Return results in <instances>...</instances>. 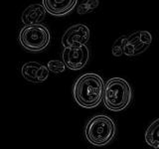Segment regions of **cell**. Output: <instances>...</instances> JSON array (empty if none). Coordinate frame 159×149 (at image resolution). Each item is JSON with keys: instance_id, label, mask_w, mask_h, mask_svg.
Masks as SVG:
<instances>
[{"instance_id": "cell-10", "label": "cell", "mask_w": 159, "mask_h": 149, "mask_svg": "<svg viewBox=\"0 0 159 149\" xmlns=\"http://www.w3.org/2000/svg\"><path fill=\"white\" fill-rule=\"evenodd\" d=\"M46 13L47 10L43 4L35 3L24 10L21 16V21L24 25L39 24L44 20Z\"/></svg>"}, {"instance_id": "cell-9", "label": "cell", "mask_w": 159, "mask_h": 149, "mask_svg": "<svg viewBox=\"0 0 159 149\" xmlns=\"http://www.w3.org/2000/svg\"><path fill=\"white\" fill-rule=\"evenodd\" d=\"M77 3L78 0H42L47 12L56 17H62L72 12Z\"/></svg>"}, {"instance_id": "cell-4", "label": "cell", "mask_w": 159, "mask_h": 149, "mask_svg": "<svg viewBox=\"0 0 159 149\" xmlns=\"http://www.w3.org/2000/svg\"><path fill=\"white\" fill-rule=\"evenodd\" d=\"M18 40L20 45L26 51L38 53L44 51L49 46L51 34L48 28L41 23L24 25L19 32Z\"/></svg>"}, {"instance_id": "cell-3", "label": "cell", "mask_w": 159, "mask_h": 149, "mask_svg": "<svg viewBox=\"0 0 159 149\" xmlns=\"http://www.w3.org/2000/svg\"><path fill=\"white\" fill-rule=\"evenodd\" d=\"M132 89L130 84L122 78H111L104 86L103 103L111 111L118 112L125 109L131 102Z\"/></svg>"}, {"instance_id": "cell-2", "label": "cell", "mask_w": 159, "mask_h": 149, "mask_svg": "<svg viewBox=\"0 0 159 149\" xmlns=\"http://www.w3.org/2000/svg\"><path fill=\"white\" fill-rule=\"evenodd\" d=\"M116 133V125L112 119L103 114L89 118L84 126V136L93 146L103 147L111 143Z\"/></svg>"}, {"instance_id": "cell-5", "label": "cell", "mask_w": 159, "mask_h": 149, "mask_svg": "<svg viewBox=\"0 0 159 149\" xmlns=\"http://www.w3.org/2000/svg\"><path fill=\"white\" fill-rule=\"evenodd\" d=\"M62 58L68 69L72 71H79L87 66L89 60V50L87 45L64 47Z\"/></svg>"}, {"instance_id": "cell-8", "label": "cell", "mask_w": 159, "mask_h": 149, "mask_svg": "<svg viewBox=\"0 0 159 149\" xmlns=\"http://www.w3.org/2000/svg\"><path fill=\"white\" fill-rule=\"evenodd\" d=\"M50 70L47 66L38 62L25 63L21 68L22 77L29 83L39 84L46 82L49 78Z\"/></svg>"}, {"instance_id": "cell-14", "label": "cell", "mask_w": 159, "mask_h": 149, "mask_svg": "<svg viewBox=\"0 0 159 149\" xmlns=\"http://www.w3.org/2000/svg\"><path fill=\"white\" fill-rule=\"evenodd\" d=\"M47 67L50 70V72L55 74H61L65 72L67 66L64 63V61H59V60H51L47 64Z\"/></svg>"}, {"instance_id": "cell-6", "label": "cell", "mask_w": 159, "mask_h": 149, "mask_svg": "<svg viewBox=\"0 0 159 149\" xmlns=\"http://www.w3.org/2000/svg\"><path fill=\"white\" fill-rule=\"evenodd\" d=\"M152 43V36L150 32L146 30H139L128 35L125 47H124V55L127 57L138 56L144 53Z\"/></svg>"}, {"instance_id": "cell-13", "label": "cell", "mask_w": 159, "mask_h": 149, "mask_svg": "<svg viewBox=\"0 0 159 149\" xmlns=\"http://www.w3.org/2000/svg\"><path fill=\"white\" fill-rule=\"evenodd\" d=\"M127 35H122V36L118 37L116 41H114L112 48H111V54L113 57L119 58L122 55H124V47H125V43L127 40Z\"/></svg>"}, {"instance_id": "cell-11", "label": "cell", "mask_w": 159, "mask_h": 149, "mask_svg": "<svg viewBox=\"0 0 159 149\" xmlns=\"http://www.w3.org/2000/svg\"><path fill=\"white\" fill-rule=\"evenodd\" d=\"M144 137L149 146L159 149V118H156L149 124Z\"/></svg>"}, {"instance_id": "cell-12", "label": "cell", "mask_w": 159, "mask_h": 149, "mask_svg": "<svg viewBox=\"0 0 159 149\" xmlns=\"http://www.w3.org/2000/svg\"><path fill=\"white\" fill-rule=\"evenodd\" d=\"M99 5V0H83L78 5L77 12L80 15L88 14L94 11Z\"/></svg>"}, {"instance_id": "cell-7", "label": "cell", "mask_w": 159, "mask_h": 149, "mask_svg": "<svg viewBox=\"0 0 159 149\" xmlns=\"http://www.w3.org/2000/svg\"><path fill=\"white\" fill-rule=\"evenodd\" d=\"M89 37L91 31L84 24H75L66 30L62 37V45L64 47H75L86 45Z\"/></svg>"}, {"instance_id": "cell-1", "label": "cell", "mask_w": 159, "mask_h": 149, "mask_svg": "<svg viewBox=\"0 0 159 149\" xmlns=\"http://www.w3.org/2000/svg\"><path fill=\"white\" fill-rule=\"evenodd\" d=\"M104 86L102 78L96 73H87L77 79L73 94L76 102L84 108H94L103 98Z\"/></svg>"}]
</instances>
